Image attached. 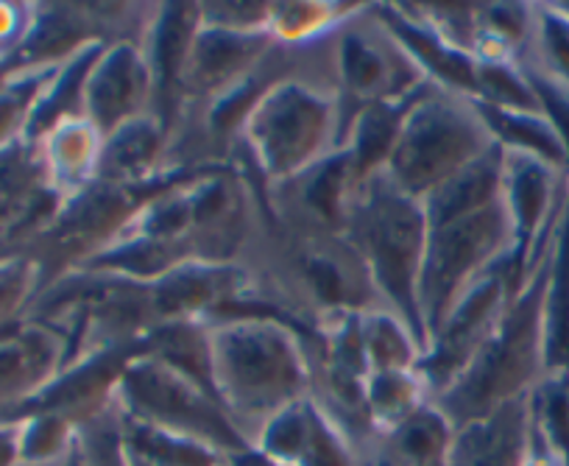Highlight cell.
I'll return each instance as SVG.
<instances>
[{"label": "cell", "mask_w": 569, "mask_h": 466, "mask_svg": "<svg viewBox=\"0 0 569 466\" xmlns=\"http://www.w3.org/2000/svg\"><path fill=\"white\" fill-rule=\"evenodd\" d=\"M23 107L26 92H0V142H7V137H12V129L23 118Z\"/></svg>", "instance_id": "cell-14"}, {"label": "cell", "mask_w": 569, "mask_h": 466, "mask_svg": "<svg viewBox=\"0 0 569 466\" xmlns=\"http://www.w3.org/2000/svg\"><path fill=\"white\" fill-rule=\"evenodd\" d=\"M0 466H20L18 422H0Z\"/></svg>", "instance_id": "cell-15"}, {"label": "cell", "mask_w": 569, "mask_h": 466, "mask_svg": "<svg viewBox=\"0 0 569 466\" xmlns=\"http://www.w3.org/2000/svg\"><path fill=\"white\" fill-rule=\"evenodd\" d=\"M456 438V427L430 399L402 425L375 438L369 449V466H445Z\"/></svg>", "instance_id": "cell-8"}, {"label": "cell", "mask_w": 569, "mask_h": 466, "mask_svg": "<svg viewBox=\"0 0 569 466\" xmlns=\"http://www.w3.org/2000/svg\"><path fill=\"white\" fill-rule=\"evenodd\" d=\"M140 92V62L129 51H114L98 62L92 79L84 81L87 109L98 126H114L123 115L134 112Z\"/></svg>", "instance_id": "cell-9"}, {"label": "cell", "mask_w": 569, "mask_h": 466, "mask_svg": "<svg viewBox=\"0 0 569 466\" xmlns=\"http://www.w3.org/2000/svg\"><path fill=\"white\" fill-rule=\"evenodd\" d=\"M530 416L541 442L569 466V369L550 371L530 391Z\"/></svg>", "instance_id": "cell-10"}, {"label": "cell", "mask_w": 569, "mask_h": 466, "mask_svg": "<svg viewBox=\"0 0 569 466\" xmlns=\"http://www.w3.org/2000/svg\"><path fill=\"white\" fill-rule=\"evenodd\" d=\"M299 85H282V90L271 98H262L257 112V146H260L262 162L277 173L293 171L305 166L308 157L319 151L325 140L330 112L313 92L297 90Z\"/></svg>", "instance_id": "cell-5"}, {"label": "cell", "mask_w": 569, "mask_h": 466, "mask_svg": "<svg viewBox=\"0 0 569 466\" xmlns=\"http://www.w3.org/2000/svg\"><path fill=\"white\" fill-rule=\"evenodd\" d=\"M57 364V344L42 330L0 336V422H12L46 388Z\"/></svg>", "instance_id": "cell-7"}, {"label": "cell", "mask_w": 569, "mask_h": 466, "mask_svg": "<svg viewBox=\"0 0 569 466\" xmlns=\"http://www.w3.org/2000/svg\"><path fill=\"white\" fill-rule=\"evenodd\" d=\"M218 397L238 419L254 422L257 430L271 416L299 403L305 377L297 371V353L271 327H232L212 338ZM254 430V436H257Z\"/></svg>", "instance_id": "cell-4"}, {"label": "cell", "mask_w": 569, "mask_h": 466, "mask_svg": "<svg viewBox=\"0 0 569 466\" xmlns=\"http://www.w3.org/2000/svg\"><path fill=\"white\" fill-rule=\"evenodd\" d=\"M533 449L530 394L511 399L489 416L458 427L445 466H528Z\"/></svg>", "instance_id": "cell-6"}, {"label": "cell", "mask_w": 569, "mask_h": 466, "mask_svg": "<svg viewBox=\"0 0 569 466\" xmlns=\"http://www.w3.org/2000/svg\"><path fill=\"white\" fill-rule=\"evenodd\" d=\"M23 262H0V319H3V314H9V307L23 296Z\"/></svg>", "instance_id": "cell-13"}, {"label": "cell", "mask_w": 569, "mask_h": 466, "mask_svg": "<svg viewBox=\"0 0 569 466\" xmlns=\"http://www.w3.org/2000/svg\"><path fill=\"white\" fill-rule=\"evenodd\" d=\"M491 148L489 126L472 103L463 107L445 98H427L405 112L388 177L421 201Z\"/></svg>", "instance_id": "cell-3"}, {"label": "cell", "mask_w": 569, "mask_h": 466, "mask_svg": "<svg viewBox=\"0 0 569 466\" xmlns=\"http://www.w3.org/2000/svg\"><path fill=\"white\" fill-rule=\"evenodd\" d=\"M341 70L347 76L349 87L358 92L377 90V85H382L388 73L386 57L366 37H349V40H343Z\"/></svg>", "instance_id": "cell-12"}, {"label": "cell", "mask_w": 569, "mask_h": 466, "mask_svg": "<svg viewBox=\"0 0 569 466\" xmlns=\"http://www.w3.org/2000/svg\"><path fill=\"white\" fill-rule=\"evenodd\" d=\"M506 257H513V227L502 196L472 216L427 229L419 274V316L427 336L433 338L469 285Z\"/></svg>", "instance_id": "cell-2"}, {"label": "cell", "mask_w": 569, "mask_h": 466, "mask_svg": "<svg viewBox=\"0 0 569 466\" xmlns=\"http://www.w3.org/2000/svg\"><path fill=\"white\" fill-rule=\"evenodd\" d=\"M528 466H563L561 460H558L556 455L550 453V447H547V444L541 442L539 433H536V427H533V449H530Z\"/></svg>", "instance_id": "cell-16"}, {"label": "cell", "mask_w": 569, "mask_h": 466, "mask_svg": "<svg viewBox=\"0 0 569 466\" xmlns=\"http://www.w3.org/2000/svg\"><path fill=\"white\" fill-rule=\"evenodd\" d=\"M92 126L87 123H68L59 126L51 135V166L62 182H73L81 179L84 168H90L92 157Z\"/></svg>", "instance_id": "cell-11"}, {"label": "cell", "mask_w": 569, "mask_h": 466, "mask_svg": "<svg viewBox=\"0 0 569 466\" xmlns=\"http://www.w3.org/2000/svg\"><path fill=\"white\" fill-rule=\"evenodd\" d=\"M355 240L382 294L399 307L413 336H425L419 316V274L427 246V218L421 201L377 173L355 205Z\"/></svg>", "instance_id": "cell-1"}]
</instances>
